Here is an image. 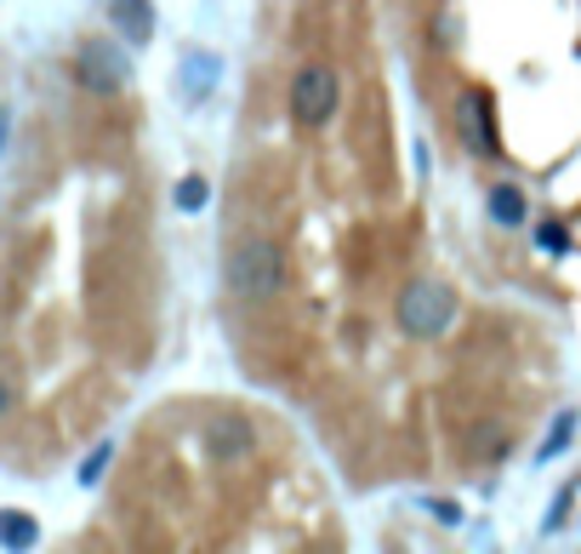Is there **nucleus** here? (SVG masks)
I'll use <instances>...</instances> for the list:
<instances>
[{"label": "nucleus", "mask_w": 581, "mask_h": 554, "mask_svg": "<svg viewBox=\"0 0 581 554\" xmlns=\"http://www.w3.org/2000/svg\"><path fill=\"white\" fill-rule=\"evenodd\" d=\"M286 286V252L273 241H246L228 257V291L239 303H268Z\"/></svg>", "instance_id": "1"}, {"label": "nucleus", "mask_w": 581, "mask_h": 554, "mask_svg": "<svg viewBox=\"0 0 581 554\" xmlns=\"http://www.w3.org/2000/svg\"><path fill=\"white\" fill-rule=\"evenodd\" d=\"M451 320H456V298H451L439 280H410V286H405L399 326H405L410 338H439Z\"/></svg>", "instance_id": "2"}, {"label": "nucleus", "mask_w": 581, "mask_h": 554, "mask_svg": "<svg viewBox=\"0 0 581 554\" xmlns=\"http://www.w3.org/2000/svg\"><path fill=\"white\" fill-rule=\"evenodd\" d=\"M331 115H336V70L331 63H302L297 81H291V120L314 132Z\"/></svg>", "instance_id": "3"}, {"label": "nucleus", "mask_w": 581, "mask_h": 554, "mask_svg": "<svg viewBox=\"0 0 581 554\" xmlns=\"http://www.w3.org/2000/svg\"><path fill=\"white\" fill-rule=\"evenodd\" d=\"M75 75H80V86H86V92L109 97V92H120V86H126V52H120L115 41H86V46H80V57H75Z\"/></svg>", "instance_id": "4"}, {"label": "nucleus", "mask_w": 581, "mask_h": 554, "mask_svg": "<svg viewBox=\"0 0 581 554\" xmlns=\"http://www.w3.org/2000/svg\"><path fill=\"white\" fill-rule=\"evenodd\" d=\"M109 18L120 23V35L137 41V46H149L154 41V0H115Z\"/></svg>", "instance_id": "5"}, {"label": "nucleus", "mask_w": 581, "mask_h": 554, "mask_svg": "<svg viewBox=\"0 0 581 554\" xmlns=\"http://www.w3.org/2000/svg\"><path fill=\"white\" fill-rule=\"evenodd\" d=\"M462 126H467V143L473 149H496V138H491V97L485 92H467V104H462Z\"/></svg>", "instance_id": "6"}, {"label": "nucleus", "mask_w": 581, "mask_h": 554, "mask_svg": "<svg viewBox=\"0 0 581 554\" xmlns=\"http://www.w3.org/2000/svg\"><path fill=\"white\" fill-rule=\"evenodd\" d=\"M525 212H530V206H525V189H519V183H496V189H491V217L502 223V230H519Z\"/></svg>", "instance_id": "7"}, {"label": "nucleus", "mask_w": 581, "mask_h": 554, "mask_svg": "<svg viewBox=\"0 0 581 554\" xmlns=\"http://www.w3.org/2000/svg\"><path fill=\"white\" fill-rule=\"evenodd\" d=\"M34 514L23 509H0V548H34Z\"/></svg>", "instance_id": "8"}, {"label": "nucleus", "mask_w": 581, "mask_h": 554, "mask_svg": "<svg viewBox=\"0 0 581 554\" xmlns=\"http://www.w3.org/2000/svg\"><path fill=\"white\" fill-rule=\"evenodd\" d=\"M212 81H217V57L212 52H194L189 57V81H177V92L183 97H205V92H212Z\"/></svg>", "instance_id": "9"}, {"label": "nucleus", "mask_w": 581, "mask_h": 554, "mask_svg": "<svg viewBox=\"0 0 581 554\" xmlns=\"http://www.w3.org/2000/svg\"><path fill=\"white\" fill-rule=\"evenodd\" d=\"M570 435H575V412H559V423H553V435H547L541 440V451H536V458L547 464V458H559V451L570 446Z\"/></svg>", "instance_id": "10"}, {"label": "nucleus", "mask_w": 581, "mask_h": 554, "mask_svg": "<svg viewBox=\"0 0 581 554\" xmlns=\"http://www.w3.org/2000/svg\"><path fill=\"white\" fill-rule=\"evenodd\" d=\"M205 194H212V189H205V178H183V183H177V206H183V212H200Z\"/></svg>", "instance_id": "11"}, {"label": "nucleus", "mask_w": 581, "mask_h": 554, "mask_svg": "<svg viewBox=\"0 0 581 554\" xmlns=\"http://www.w3.org/2000/svg\"><path fill=\"white\" fill-rule=\"evenodd\" d=\"M536 246H541V252H570L564 223H541V230H536Z\"/></svg>", "instance_id": "12"}, {"label": "nucleus", "mask_w": 581, "mask_h": 554, "mask_svg": "<svg viewBox=\"0 0 581 554\" xmlns=\"http://www.w3.org/2000/svg\"><path fill=\"white\" fill-rule=\"evenodd\" d=\"M109 458H115V446H109V440H103V446H97V451H92V458H86V464H80V486H92V480H97V475H103V469H109Z\"/></svg>", "instance_id": "13"}, {"label": "nucleus", "mask_w": 581, "mask_h": 554, "mask_svg": "<svg viewBox=\"0 0 581 554\" xmlns=\"http://www.w3.org/2000/svg\"><path fill=\"white\" fill-rule=\"evenodd\" d=\"M212 446H217V451H246V429H239V423H228V429H217Z\"/></svg>", "instance_id": "14"}, {"label": "nucleus", "mask_w": 581, "mask_h": 554, "mask_svg": "<svg viewBox=\"0 0 581 554\" xmlns=\"http://www.w3.org/2000/svg\"><path fill=\"white\" fill-rule=\"evenodd\" d=\"M564 514H570V492H559L553 509H547V532H559V526H564Z\"/></svg>", "instance_id": "15"}, {"label": "nucleus", "mask_w": 581, "mask_h": 554, "mask_svg": "<svg viewBox=\"0 0 581 554\" xmlns=\"http://www.w3.org/2000/svg\"><path fill=\"white\" fill-rule=\"evenodd\" d=\"M0 412H12V383L0 377Z\"/></svg>", "instance_id": "16"}, {"label": "nucleus", "mask_w": 581, "mask_h": 554, "mask_svg": "<svg viewBox=\"0 0 581 554\" xmlns=\"http://www.w3.org/2000/svg\"><path fill=\"white\" fill-rule=\"evenodd\" d=\"M7 138H12V120H7V109H0V149H7Z\"/></svg>", "instance_id": "17"}]
</instances>
